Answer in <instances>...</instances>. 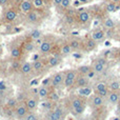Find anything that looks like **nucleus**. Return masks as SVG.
<instances>
[{
  "label": "nucleus",
  "mask_w": 120,
  "mask_h": 120,
  "mask_svg": "<svg viewBox=\"0 0 120 120\" xmlns=\"http://www.w3.org/2000/svg\"><path fill=\"white\" fill-rule=\"evenodd\" d=\"M110 44H111L110 41H106V42H105V45H110Z\"/></svg>",
  "instance_id": "5fc2aeb1"
},
{
  "label": "nucleus",
  "mask_w": 120,
  "mask_h": 120,
  "mask_svg": "<svg viewBox=\"0 0 120 120\" xmlns=\"http://www.w3.org/2000/svg\"><path fill=\"white\" fill-rule=\"evenodd\" d=\"M32 65H33V71H35V72H41L44 68V63L42 62V60L34 61L33 63H32Z\"/></svg>",
  "instance_id": "4be33fe9"
},
{
  "label": "nucleus",
  "mask_w": 120,
  "mask_h": 120,
  "mask_svg": "<svg viewBox=\"0 0 120 120\" xmlns=\"http://www.w3.org/2000/svg\"><path fill=\"white\" fill-rule=\"evenodd\" d=\"M106 11H108L109 13H114L117 11V5L116 3H114V2H109L108 4H106Z\"/></svg>",
  "instance_id": "473e14b6"
},
{
  "label": "nucleus",
  "mask_w": 120,
  "mask_h": 120,
  "mask_svg": "<svg viewBox=\"0 0 120 120\" xmlns=\"http://www.w3.org/2000/svg\"><path fill=\"white\" fill-rule=\"evenodd\" d=\"M6 89V85L4 81H0V91H4Z\"/></svg>",
  "instance_id": "c03bdc74"
},
{
  "label": "nucleus",
  "mask_w": 120,
  "mask_h": 120,
  "mask_svg": "<svg viewBox=\"0 0 120 120\" xmlns=\"http://www.w3.org/2000/svg\"><path fill=\"white\" fill-rule=\"evenodd\" d=\"M24 104L26 105L27 110L30 111V112H33L34 110H36V108H37V101H36L35 99H33V98H29V99L25 100Z\"/></svg>",
  "instance_id": "f3484780"
},
{
  "label": "nucleus",
  "mask_w": 120,
  "mask_h": 120,
  "mask_svg": "<svg viewBox=\"0 0 120 120\" xmlns=\"http://www.w3.org/2000/svg\"><path fill=\"white\" fill-rule=\"evenodd\" d=\"M41 35H42V32L40 31V30H33V31L30 33V38L35 41V40H37V39H40Z\"/></svg>",
  "instance_id": "393cba45"
},
{
  "label": "nucleus",
  "mask_w": 120,
  "mask_h": 120,
  "mask_svg": "<svg viewBox=\"0 0 120 120\" xmlns=\"http://www.w3.org/2000/svg\"><path fill=\"white\" fill-rule=\"evenodd\" d=\"M81 106H84V101H83L82 98L74 97L71 99V109H72V111L76 110L78 108H81Z\"/></svg>",
  "instance_id": "6e6552de"
},
{
  "label": "nucleus",
  "mask_w": 120,
  "mask_h": 120,
  "mask_svg": "<svg viewBox=\"0 0 120 120\" xmlns=\"http://www.w3.org/2000/svg\"><path fill=\"white\" fill-rule=\"evenodd\" d=\"M104 90H108V85L105 82H97L95 85V92L98 91H104Z\"/></svg>",
  "instance_id": "2f4dec72"
},
{
  "label": "nucleus",
  "mask_w": 120,
  "mask_h": 120,
  "mask_svg": "<svg viewBox=\"0 0 120 120\" xmlns=\"http://www.w3.org/2000/svg\"><path fill=\"white\" fill-rule=\"evenodd\" d=\"M1 54H2V48H1V45H0V56H1Z\"/></svg>",
  "instance_id": "6e6d98bb"
},
{
  "label": "nucleus",
  "mask_w": 120,
  "mask_h": 120,
  "mask_svg": "<svg viewBox=\"0 0 120 120\" xmlns=\"http://www.w3.org/2000/svg\"><path fill=\"white\" fill-rule=\"evenodd\" d=\"M96 61L101 63V64H103V65H106V64H108V59H106L105 57H99V58L96 59Z\"/></svg>",
  "instance_id": "ea45409f"
},
{
  "label": "nucleus",
  "mask_w": 120,
  "mask_h": 120,
  "mask_svg": "<svg viewBox=\"0 0 120 120\" xmlns=\"http://www.w3.org/2000/svg\"><path fill=\"white\" fill-rule=\"evenodd\" d=\"M8 3V0H0V5H5V4Z\"/></svg>",
  "instance_id": "09e8293b"
},
{
  "label": "nucleus",
  "mask_w": 120,
  "mask_h": 120,
  "mask_svg": "<svg viewBox=\"0 0 120 120\" xmlns=\"http://www.w3.org/2000/svg\"><path fill=\"white\" fill-rule=\"evenodd\" d=\"M104 38H105V33H104L102 30H100V29L95 30V31L92 33V39L95 40L97 43H98V42L103 41Z\"/></svg>",
  "instance_id": "39448f33"
},
{
  "label": "nucleus",
  "mask_w": 120,
  "mask_h": 120,
  "mask_svg": "<svg viewBox=\"0 0 120 120\" xmlns=\"http://www.w3.org/2000/svg\"><path fill=\"white\" fill-rule=\"evenodd\" d=\"M23 120H39V118H38V116L35 114V113L29 112V113H27V115L24 117V119H23Z\"/></svg>",
  "instance_id": "f704fd0d"
},
{
  "label": "nucleus",
  "mask_w": 120,
  "mask_h": 120,
  "mask_svg": "<svg viewBox=\"0 0 120 120\" xmlns=\"http://www.w3.org/2000/svg\"><path fill=\"white\" fill-rule=\"evenodd\" d=\"M60 61H61V60H60L58 56H53L48 59V64L51 68H55V66H57L60 63Z\"/></svg>",
  "instance_id": "b1692460"
},
{
  "label": "nucleus",
  "mask_w": 120,
  "mask_h": 120,
  "mask_svg": "<svg viewBox=\"0 0 120 120\" xmlns=\"http://www.w3.org/2000/svg\"><path fill=\"white\" fill-rule=\"evenodd\" d=\"M19 8L22 13L27 14L33 10V2L30 1V0H23V1H21L20 5H19Z\"/></svg>",
  "instance_id": "423d86ee"
},
{
  "label": "nucleus",
  "mask_w": 120,
  "mask_h": 120,
  "mask_svg": "<svg viewBox=\"0 0 120 120\" xmlns=\"http://www.w3.org/2000/svg\"><path fill=\"white\" fill-rule=\"evenodd\" d=\"M74 57H76V58H80L81 55H78V54H74Z\"/></svg>",
  "instance_id": "603ef678"
},
{
  "label": "nucleus",
  "mask_w": 120,
  "mask_h": 120,
  "mask_svg": "<svg viewBox=\"0 0 120 120\" xmlns=\"http://www.w3.org/2000/svg\"><path fill=\"white\" fill-rule=\"evenodd\" d=\"M61 2H62V0H53V3H54L55 6L61 5Z\"/></svg>",
  "instance_id": "a18cd8bd"
},
{
  "label": "nucleus",
  "mask_w": 120,
  "mask_h": 120,
  "mask_svg": "<svg viewBox=\"0 0 120 120\" xmlns=\"http://www.w3.org/2000/svg\"><path fill=\"white\" fill-rule=\"evenodd\" d=\"M33 60H34V61H37V60H39V55H34Z\"/></svg>",
  "instance_id": "3c124183"
},
{
  "label": "nucleus",
  "mask_w": 120,
  "mask_h": 120,
  "mask_svg": "<svg viewBox=\"0 0 120 120\" xmlns=\"http://www.w3.org/2000/svg\"><path fill=\"white\" fill-rule=\"evenodd\" d=\"M63 80H64L63 73H57V74H55L54 76L52 77L51 85H52L53 87H57V86H59L61 83H63Z\"/></svg>",
  "instance_id": "7ed1b4c3"
},
{
  "label": "nucleus",
  "mask_w": 120,
  "mask_h": 120,
  "mask_svg": "<svg viewBox=\"0 0 120 120\" xmlns=\"http://www.w3.org/2000/svg\"><path fill=\"white\" fill-rule=\"evenodd\" d=\"M38 84V80H33V81H31V85H37Z\"/></svg>",
  "instance_id": "8fccbe9b"
},
{
  "label": "nucleus",
  "mask_w": 120,
  "mask_h": 120,
  "mask_svg": "<svg viewBox=\"0 0 120 120\" xmlns=\"http://www.w3.org/2000/svg\"><path fill=\"white\" fill-rule=\"evenodd\" d=\"M112 2H114V3H118V2H120V0H112Z\"/></svg>",
  "instance_id": "864d4df0"
},
{
  "label": "nucleus",
  "mask_w": 120,
  "mask_h": 120,
  "mask_svg": "<svg viewBox=\"0 0 120 120\" xmlns=\"http://www.w3.org/2000/svg\"><path fill=\"white\" fill-rule=\"evenodd\" d=\"M62 119V110L60 108L53 109L49 115V120H61Z\"/></svg>",
  "instance_id": "0eeeda50"
},
{
  "label": "nucleus",
  "mask_w": 120,
  "mask_h": 120,
  "mask_svg": "<svg viewBox=\"0 0 120 120\" xmlns=\"http://www.w3.org/2000/svg\"><path fill=\"white\" fill-rule=\"evenodd\" d=\"M118 111H119V112H120V103L118 104Z\"/></svg>",
  "instance_id": "13d9d810"
},
{
  "label": "nucleus",
  "mask_w": 120,
  "mask_h": 120,
  "mask_svg": "<svg viewBox=\"0 0 120 120\" xmlns=\"http://www.w3.org/2000/svg\"><path fill=\"white\" fill-rule=\"evenodd\" d=\"M20 68H21V64L17 60H14V62L12 63V68H14V70H20Z\"/></svg>",
  "instance_id": "79ce46f5"
},
{
  "label": "nucleus",
  "mask_w": 120,
  "mask_h": 120,
  "mask_svg": "<svg viewBox=\"0 0 120 120\" xmlns=\"http://www.w3.org/2000/svg\"><path fill=\"white\" fill-rule=\"evenodd\" d=\"M32 71H33V65H32L31 62H24V63L21 64V68H20V72L22 73V74L26 75L29 74V73H31Z\"/></svg>",
  "instance_id": "a211bd4d"
},
{
  "label": "nucleus",
  "mask_w": 120,
  "mask_h": 120,
  "mask_svg": "<svg viewBox=\"0 0 120 120\" xmlns=\"http://www.w3.org/2000/svg\"><path fill=\"white\" fill-rule=\"evenodd\" d=\"M52 49H53V43L51 41H49V40H43V42L39 46L41 54H49V53H51Z\"/></svg>",
  "instance_id": "20e7f679"
},
{
  "label": "nucleus",
  "mask_w": 120,
  "mask_h": 120,
  "mask_svg": "<svg viewBox=\"0 0 120 120\" xmlns=\"http://www.w3.org/2000/svg\"><path fill=\"white\" fill-rule=\"evenodd\" d=\"M26 15H27L26 19H27V21H29L30 23H36L38 20H39V18H40L38 12H37V11H35V10H32L31 12L27 13Z\"/></svg>",
  "instance_id": "9d476101"
},
{
  "label": "nucleus",
  "mask_w": 120,
  "mask_h": 120,
  "mask_svg": "<svg viewBox=\"0 0 120 120\" xmlns=\"http://www.w3.org/2000/svg\"><path fill=\"white\" fill-rule=\"evenodd\" d=\"M91 70H92V66H90V65H81L80 68H78V72H79V74L80 75L85 76V75H86Z\"/></svg>",
  "instance_id": "c756f323"
},
{
  "label": "nucleus",
  "mask_w": 120,
  "mask_h": 120,
  "mask_svg": "<svg viewBox=\"0 0 120 120\" xmlns=\"http://www.w3.org/2000/svg\"><path fill=\"white\" fill-rule=\"evenodd\" d=\"M30 111L27 110L26 105L25 104H18V105L15 108V115L18 119H24V117L27 115Z\"/></svg>",
  "instance_id": "f03ea898"
},
{
  "label": "nucleus",
  "mask_w": 120,
  "mask_h": 120,
  "mask_svg": "<svg viewBox=\"0 0 120 120\" xmlns=\"http://www.w3.org/2000/svg\"><path fill=\"white\" fill-rule=\"evenodd\" d=\"M90 19H91V16H90V14L86 11H81L78 14V21L80 23H82V24L87 23L90 21Z\"/></svg>",
  "instance_id": "ddd939ff"
},
{
  "label": "nucleus",
  "mask_w": 120,
  "mask_h": 120,
  "mask_svg": "<svg viewBox=\"0 0 120 120\" xmlns=\"http://www.w3.org/2000/svg\"><path fill=\"white\" fill-rule=\"evenodd\" d=\"M35 50V43L32 41H26L23 43L22 45V51H24L25 53H31Z\"/></svg>",
  "instance_id": "6ab92c4d"
},
{
  "label": "nucleus",
  "mask_w": 120,
  "mask_h": 120,
  "mask_svg": "<svg viewBox=\"0 0 120 120\" xmlns=\"http://www.w3.org/2000/svg\"><path fill=\"white\" fill-rule=\"evenodd\" d=\"M73 112H74V114H76V115H81L83 112H84V106H81V108L76 109V110H74Z\"/></svg>",
  "instance_id": "37998d69"
},
{
  "label": "nucleus",
  "mask_w": 120,
  "mask_h": 120,
  "mask_svg": "<svg viewBox=\"0 0 120 120\" xmlns=\"http://www.w3.org/2000/svg\"><path fill=\"white\" fill-rule=\"evenodd\" d=\"M77 78V73L76 71H68L64 74V80H63V85L64 87H71L75 84V81Z\"/></svg>",
  "instance_id": "f257e3e1"
},
{
  "label": "nucleus",
  "mask_w": 120,
  "mask_h": 120,
  "mask_svg": "<svg viewBox=\"0 0 120 120\" xmlns=\"http://www.w3.org/2000/svg\"><path fill=\"white\" fill-rule=\"evenodd\" d=\"M6 105H8V109H14L17 106V100L15 99V98H11V99H8V103H6Z\"/></svg>",
  "instance_id": "c9c22d12"
},
{
  "label": "nucleus",
  "mask_w": 120,
  "mask_h": 120,
  "mask_svg": "<svg viewBox=\"0 0 120 120\" xmlns=\"http://www.w3.org/2000/svg\"><path fill=\"white\" fill-rule=\"evenodd\" d=\"M48 98H49V100H50V101H52V102H57V101L59 100V95H58V94H57L55 91H53V92H50V94H49Z\"/></svg>",
  "instance_id": "7c9ffc66"
},
{
  "label": "nucleus",
  "mask_w": 120,
  "mask_h": 120,
  "mask_svg": "<svg viewBox=\"0 0 120 120\" xmlns=\"http://www.w3.org/2000/svg\"><path fill=\"white\" fill-rule=\"evenodd\" d=\"M108 99L112 104L119 103V101H120V93L119 92H111V93L109 94Z\"/></svg>",
  "instance_id": "4468645a"
},
{
  "label": "nucleus",
  "mask_w": 120,
  "mask_h": 120,
  "mask_svg": "<svg viewBox=\"0 0 120 120\" xmlns=\"http://www.w3.org/2000/svg\"><path fill=\"white\" fill-rule=\"evenodd\" d=\"M111 92H119L120 91V82L118 81H112V82L109 84Z\"/></svg>",
  "instance_id": "c85d7f7f"
},
{
  "label": "nucleus",
  "mask_w": 120,
  "mask_h": 120,
  "mask_svg": "<svg viewBox=\"0 0 120 120\" xmlns=\"http://www.w3.org/2000/svg\"><path fill=\"white\" fill-rule=\"evenodd\" d=\"M60 52H61V54L64 55V56H68V55H70L71 53H72V49H71L70 44H68V43L63 44V45L61 46V50H60Z\"/></svg>",
  "instance_id": "cd10ccee"
},
{
  "label": "nucleus",
  "mask_w": 120,
  "mask_h": 120,
  "mask_svg": "<svg viewBox=\"0 0 120 120\" xmlns=\"http://www.w3.org/2000/svg\"><path fill=\"white\" fill-rule=\"evenodd\" d=\"M96 45H97V42H96L95 40H93L92 38H91V39H87L86 42H85V49H86V51L95 50Z\"/></svg>",
  "instance_id": "a878e982"
},
{
  "label": "nucleus",
  "mask_w": 120,
  "mask_h": 120,
  "mask_svg": "<svg viewBox=\"0 0 120 120\" xmlns=\"http://www.w3.org/2000/svg\"><path fill=\"white\" fill-rule=\"evenodd\" d=\"M96 74H97V73H96V72H95V71H94V70H93V68H92V70H91V71H90V72H89V73H87V74H86V75H85V77H86V78H87V79H93V78H94V77H95V76H96Z\"/></svg>",
  "instance_id": "4c0bfd02"
},
{
  "label": "nucleus",
  "mask_w": 120,
  "mask_h": 120,
  "mask_svg": "<svg viewBox=\"0 0 120 120\" xmlns=\"http://www.w3.org/2000/svg\"><path fill=\"white\" fill-rule=\"evenodd\" d=\"M68 44H70V46H71V49H72V51H77V50H79V49H80V46H81V42L79 41L78 39H73V40H71Z\"/></svg>",
  "instance_id": "bb28decb"
},
{
  "label": "nucleus",
  "mask_w": 120,
  "mask_h": 120,
  "mask_svg": "<svg viewBox=\"0 0 120 120\" xmlns=\"http://www.w3.org/2000/svg\"><path fill=\"white\" fill-rule=\"evenodd\" d=\"M93 93V90H92L91 86H83V87H79L78 90V94L81 97H89V96L92 95Z\"/></svg>",
  "instance_id": "2eb2a0df"
},
{
  "label": "nucleus",
  "mask_w": 120,
  "mask_h": 120,
  "mask_svg": "<svg viewBox=\"0 0 120 120\" xmlns=\"http://www.w3.org/2000/svg\"><path fill=\"white\" fill-rule=\"evenodd\" d=\"M42 108L44 109L45 111H52L53 110V102L52 101H44L42 102Z\"/></svg>",
  "instance_id": "72a5a7b5"
},
{
  "label": "nucleus",
  "mask_w": 120,
  "mask_h": 120,
  "mask_svg": "<svg viewBox=\"0 0 120 120\" xmlns=\"http://www.w3.org/2000/svg\"><path fill=\"white\" fill-rule=\"evenodd\" d=\"M103 103H104V99L102 97H100V96H98V95L93 96V98H92V105L95 109L101 108V106L103 105Z\"/></svg>",
  "instance_id": "f8f14e48"
},
{
  "label": "nucleus",
  "mask_w": 120,
  "mask_h": 120,
  "mask_svg": "<svg viewBox=\"0 0 120 120\" xmlns=\"http://www.w3.org/2000/svg\"><path fill=\"white\" fill-rule=\"evenodd\" d=\"M51 81H52V79H44L43 82H42V85H45V86H46V84H49Z\"/></svg>",
  "instance_id": "49530a36"
},
{
  "label": "nucleus",
  "mask_w": 120,
  "mask_h": 120,
  "mask_svg": "<svg viewBox=\"0 0 120 120\" xmlns=\"http://www.w3.org/2000/svg\"><path fill=\"white\" fill-rule=\"evenodd\" d=\"M119 93H120V91H119Z\"/></svg>",
  "instance_id": "052dcab7"
},
{
  "label": "nucleus",
  "mask_w": 120,
  "mask_h": 120,
  "mask_svg": "<svg viewBox=\"0 0 120 120\" xmlns=\"http://www.w3.org/2000/svg\"><path fill=\"white\" fill-rule=\"evenodd\" d=\"M71 5V0H62L61 2V6L63 8H68Z\"/></svg>",
  "instance_id": "a19ab883"
},
{
  "label": "nucleus",
  "mask_w": 120,
  "mask_h": 120,
  "mask_svg": "<svg viewBox=\"0 0 120 120\" xmlns=\"http://www.w3.org/2000/svg\"><path fill=\"white\" fill-rule=\"evenodd\" d=\"M17 18V12L13 8H8L5 13H4V19L8 22H13L14 20H16Z\"/></svg>",
  "instance_id": "1a4fd4ad"
},
{
  "label": "nucleus",
  "mask_w": 120,
  "mask_h": 120,
  "mask_svg": "<svg viewBox=\"0 0 120 120\" xmlns=\"http://www.w3.org/2000/svg\"><path fill=\"white\" fill-rule=\"evenodd\" d=\"M118 57H119V58H120V49H119V50H118Z\"/></svg>",
  "instance_id": "4d7b16f0"
},
{
  "label": "nucleus",
  "mask_w": 120,
  "mask_h": 120,
  "mask_svg": "<svg viewBox=\"0 0 120 120\" xmlns=\"http://www.w3.org/2000/svg\"><path fill=\"white\" fill-rule=\"evenodd\" d=\"M33 5H35L36 8H41L43 5V0H33Z\"/></svg>",
  "instance_id": "58836bf2"
},
{
  "label": "nucleus",
  "mask_w": 120,
  "mask_h": 120,
  "mask_svg": "<svg viewBox=\"0 0 120 120\" xmlns=\"http://www.w3.org/2000/svg\"><path fill=\"white\" fill-rule=\"evenodd\" d=\"M103 26L105 30H113V29H115L116 24H115L114 20L112 18H106L103 21Z\"/></svg>",
  "instance_id": "5701e85b"
},
{
  "label": "nucleus",
  "mask_w": 120,
  "mask_h": 120,
  "mask_svg": "<svg viewBox=\"0 0 120 120\" xmlns=\"http://www.w3.org/2000/svg\"><path fill=\"white\" fill-rule=\"evenodd\" d=\"M109 91L108 90H104V91H98V92H96V95H98V96H100V97H102L104 99V98H108L109 97Z\"/></svg>",
  "instance_id": "e433bc0d"
},
{
  "label": "nucleus",
  "mask_w": 120,
  "mask_h": 120,
  "mask_svg": "<svg viewBox=\"0 0 120 120\" xmlns=\"http://www.w3.org/2000/svg\"><path fill=\"white\" fill-rule=\"evenodd\" d=\"M87 83H89V79L86 78L85 76L83 75H80V76H77L76 81H75V85L77 87H83V86H86Z\"/></svg>",
  "instance_id": "9b49d317"
},
{
  "label": "nucleus",
  "mask_w": 120,
  "mask_h": 120,
  "mask_svg": "<svg viewBox=\"0 0 120 120\" xmlns=\"http://www.w3.org/2000/svg\"><path fill=\"white\" fill-rule=\"evenodd\" d=\"M92 68H93V70L95 71L97 74H101V73L104 71V68H105V65L99 63V62H97L95 60V61H94V63H93V65H92Z\"/></svg>",
  "instance_id": "412c9836"
},
{
  "label": "nucleus",
  "mask_w": 120,
  "mask_h": 120,
  "mask_svg": "<svg viewBox=\"0 0 120 120\" xmlns=\"http://www.w3.org/2000/svg\"><path fill=\"white\" fill-rule=\"evenodd\" d=\"M50 90H49V87H46L45 85H41V86L38 89V96H39V98H41V99H45V98H48L49 94H50Z\"/></svg>",
  "instance_id": "dca6fc26"
},
{
  "label": "nucleus",
  "mask_w": 120,
  "mask_h": 120,
  "mask_svg": "<svg viewBox=\"0 0 120 120\" xmlns=\"http://www.w3.org/2000/svg\"><path fill=\"white\" fill-rule=\"evenodd\" d=\"M114 120H120L119 118H114Z\"/></svg>",
  "instance_id": "bf43d9fd"
},
{
  "label": "nucleus",
  "mask_w": 120,
  "mask_h": 120,
  "mask_svg": "<svg viewBox=\"0 0 120 120\" xmlns=\"http://www.w3.org/2000/svg\"><path fill=\"white\" fill-rule=\"evenodd\" d=\"M21 53H22V49L19 48V46H14L11 50V56L14 59H18V58H20Z\"/></svg>",
  "instance_id": "aec40b11"
},
{
  "label": "nucleus",
  "mask_w": 120,
  "mask_h": 120,
  "mask_svg": "<svg viewBox=\"0 0 120 120\" xmlns=\"http://www.w3.org/2000/svg\"><path fill=\"white\" fill-rule=\"evenodd\" d=\"M42 42H43V40H42L41 38H40V39H37V40H35V42H34V43H35V44H37V45H39V46H40V44H41Z\"/></svg>",
  "instance_id": "de8ad7c7"
}]
</instances>
